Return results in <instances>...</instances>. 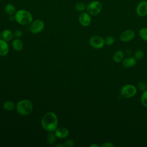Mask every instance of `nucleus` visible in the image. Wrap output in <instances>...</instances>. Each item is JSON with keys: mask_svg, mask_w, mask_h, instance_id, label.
<instances>
[{"mask_svg": "<svg viewBox=\"0 0 147 147\" xmlns=\"http://www.w3.org/2000/svg\"><path fill=\"white\" fill-rule=\"evenodd\" d=\"M41 124L42 128L46 131H55L58 126V118L56 114L51 111L47 113L42 116Z\"/></svg>", "mask_w": 147, "mask_h": 147, "instance_id": "obj_1", "label": "nucleus"}, {"mask_svg": "<svg viewBox=\"0 0 147 147\" xmlns=\"http://www.w3.org/2000/svg\"><path fill=\"white\" fill-rule=\"evenodd\" d=\"M14 16L15 21L21 25H28L33 21V17L30 12L25 9L17 10Z\"/></svg>", "mask_w": 147, "mask_h": 147, "instance_id": "obj_2", "label": "nucleus"}, {"mask_svg": "<svg viewBox=\"0 0 147 147\" xmlns=\"http://www.w3.org/2000/svg\"><path fill=\"white\" fill-rule=\"evenodd\" d=\"M33 106L32 102L28 99H23L19 101L16 105V109L19 114L26 116L31 113Z\"/></svg>", "mask_w": 147, "mask_h": 147, "instance_id": "obj_3", "label": "nucleus"}, {"mask_svg": "<svg viewBox=\"0 0 147 147\" xmlns=\"http://www.w3.org/2000/svg\"><path fill=\"white\" fill-rule=\"evenodd\" d=\"M102 10V4L99 1H92L90 2L86 7V11L91 16H96L99 14Z\"/></svg>", "mask_w": 147, "mask_h": 147, "instance_id": "obj_4", "label": "nucleus"}, {"mask_svg": "<svg viewBox=\"0 0 147 147\" xmlns=\"http://www.w3.org/2000/svg\"><path fill=\"white\" fill-rule=\"evenodd\" d=\"M137 87L131 84H127L122 87L120 93L124 98H131L137 94Z\"/></svg>", "mask_w": 147, "mask_h": 147, "instance_id": "obj_5", "label": "nucleus"}, {"mask_svg": "<svg viewBox=\"0 0 147 147\" xmlns=\"http://www.w3.org/2000/svg\"><path fill=\"white\" fill-rule=\"evenodd\" d=\"M89 43L95 49H101L105 45V39L102 37L97 35L92 36L89 40Z\"/></svg>", "mask_w": 147, "mask_h": 147, "instance_id": "obj_6", "label": "nucleus"}, {"mask_svg": "<svg viewBox=\"0 0 147 147\" xmlns=\"http://www.w3.org/2000/svg\"><path fill=\"white\" fill-rule=\"evenodd\" d=\"M45 24L41 20H36L30 24V30L33 34H37L41 32L44 28Z\"/></svg>", "mask_w": 147, "mask_h": 147, "instance_id": "obj_7", "label": "nucleus"}, {"mask_svg": "<svg viewBox=\"0 0 147 147\" xmlns=\"http://www.w3.org/2000/svg\"><path fill=\"white\" fill-rule=\"evenodd\" d=\"M136 13L140 17H145L147 15V1H140L136 8Z\"/></svg>", "mask_w": 147, "mask_h": 147, "instance_id": "obj_8", "label": "nucleus"}, {"mask_svg": "<svg viewBox=\"0 0 147 147\" xmlns=\"http://www.w3.org/2000/svg\"><path fill=\"white\" fill-rule=\"evenodd\" d=\"M135 37V33L133 30L129 29L123 31L120 36L119 39L123 42H128L131 41Z\"/></svg>", "mask_w": 147, "mask_h": 147, "instance_id": "obj_9", "label": "nucleus"}, {"mask_svg": "<svg viewBox=\"0 0 147 147\" xmlns=\"http://www.w3.org/2000/svg\"><path fill=\"white\" fill-rule=\"evenodd\" d=\"M78 20L80 24L83 26H88L91 23V15L87 11L81 12L79 15Z\"/></svg>", "mask_w": 147, "mask_h": 147, "instance_id": "obj_10", "label": "nucleus"}, {"mask_svg": "<svg viewBox=\"0 0 147 147\" xmlns=\"http://www.w3.org/2000/svg\"><path fill=\"white\" fill-rule=\"evenodd\" d=\"M137 63V60L133 56H129L125 58L122 61V66L125 68H131L136 65Z\"/></svg>", "mask_w": 147, "mask_h": 147, "instance_id": "obj_11", "label": "nucleus"}, {"mask_svg": "<svg viewBox=\"0 0 147 147\" xmlns=\"http://www.w3.org/2000/svg\"><path fill=\"white\" fill-rule=\"evenodd\" d=\"M55 133L57 138L60 139H64L68 137L69 135V131L67 128L64 127H57L55 131Z\"/></svg>", "mask_w": 147, "mask_h": 147, "instance_id": "obj_12", "label": "nucleus"}, {"mask_svg": "<svg viewBox=\"0 0 147 147\" xmlns=\"http://www.w3.org/2000/svg\"><path fill=\"white\" fill-rule=\"evenodd\" d=\"M9 50V47L7 41L0 38V56H6L8 53Z\"/></svg>", "mask_w": 147, "mask_h": 147, "instance_id": "obj_13", "label": "nucleus"}, {"mask_svg": "<svg viewBox=\"0 0 147 147\" xmlns=\"http://www.w3.org/2000/svg\"><path fill=\"white\" fill-rule=\"evenodd\" d=\"M124 58V53L121 50L116 51L113 55V60L115 63L121 62Z\"/></svg>", "mask_w": 147, "mask_h": 147, "instance_id": "obj_14", "label": "nucleus"}, {"mask_svg": "<svg viewBox=\"0 0 147 147\" xmlns=\"http://www.w3.org/2000/svg\"><path fill=\"white\" fill-rule=\"evenodd\" d=\"M11 45H12V47L13 48V49L16 51H21L24 47V44H23L22 41L18 38L12 41Z\"/></svg>", "mask_w": 147, "mask_h": 147, "instance_id": "obj_15", "label": "nucleus"}, {"mask_svg": "<svg viewBox=\"0 0 147 147\" xmlns=\"http://www.w3.org/2000/svg\"><path fill=\"white\" fill-rule=\"evenodd\" d=\"M5 11L7 15L10 16H14L17 11L15 6L13 4L7 3L5 6Z\"/></svg>", "mask_w": 147, "mask_h": 147, "instance_id": "obj_16", "label": "nucleus"}, {"mask_svg": "<svg viewBox=\"0 0 147 147\" xmlns=\"http://www.w3.org/2000/svg\"><path fill=\"white\" fill-rule=\"evenodd\" d=\"M13 34L12 32L9 29L4 30L2 33V39L6 41H10L13 37Z\"/></svg>", "mask_w": 147, "mask_h": 147, "instance_id": "obj_17", "label": "nucleus"}, {"mask_svg": "<svg viewBox=\"0 0 147 147\" xmlns=\"http://www.w3.org/2000/svg\"><path fill=\"white\" fill-rule=\"evenodd\" d=\"M3 107L4 110H5L6 111H10L13 110L15 108V104L11 100H7L3 103Z\"/></svg>", "mask_w": 147, "mask_h": 147, "instance_id": "obj_18", "label": "nucleus"}, {"mask_svg": "<svg viewBox=\"0 0 147 147\" xmlns=\"http://www.w3.org/2000/svg\"><path fill=\"white\" fill-rule=\"evenodd\" d=\"M57 136H56L55 133H53L52 132H49V133L48 134L47 136V142L49 144H53L56 142Z\"/></svg>", "mask_w": 147, "mask_h": 147, "instance_id": "obj_19", "label": "nucleus"}, {"mask_svg": "<svg viewBox=\"0 0 147 147\" xmlns=\"http://www.w3.org/2000/svg\"><path fill=\"white\" fill-rule=\"evenodd\" d=\"M86 7L87 6L86 5V4L82 2H77L75 6V8L76 10L80 13L86 10Z\"/></svg>", "mask_w": 147, "mask_h": 147, "instance_id": "obj_20", "label": "nucleus"}, {"mask_svg": "<svg viewBox=\"0 0 147 147\" xmlns=\"http://www.w3.org/2000/svg\"><path fill=\"white\" fill-rule=\"evenodd\" d=\"M140 37L144 41H147V28H142L140 29L139 32Z\"/></svg>", "mask_w": 147, "mask_h": 147, "instance_id": "obj_21", "label": "nucleus"}, {"mask_svg": "<svg viewBox=\"0 0 147 147\" xmlns=\"http://www.w3.org/2000/svg\"><path fill=\"white\" fill-rule=\"evenodd\" d=\"M140 101L142 106L147 107V89L142 92L140 97Z\"/></svg>", "mask_w": 147, "mask_h": 147, "instance_id": "obj_22", "label": "nucleus"}, {"mask_svg": "<svg viewBox=\"0 0 147 147\" xmlns=\"http://www.w3.org/2000/svg\"><path fill=\"white\" fill-rule=\"evenodd\" d=\"M105 39V43L107 46H111L114 44L115 42V38L113 36H107Z\"/></svg>", "mask_w": 147, "mask_h": 147, "instance_id": "obj_23", "label": "nucleus"}, {"mask_svg": "<svg viewBox=\"0 0 147 147\" xmlns=\"http://www.w3.org/2000/svg\"><path fill=\"white\" fill-rule=\"evenodd\" d=\"M144 56V52L143 51L139 49L136 51L134 53V57L137 60H140L142 59Z\"/></svg>", "mask_w": 147, "mask_h": 147, "instance_id": "obj_24", "label": "nucleus"}, {"mask_svg": "<svg viewBox=\"0 0 147 147\" xmlns=\"http://www.w3.org/2000/svg\"><path fill=\"white\" fill-rule=\"evenodd\" d=\"M137 88L142 92L147 89V83L144 81H140L137 84Z\"/></svg>", "mask_w": 147, "mask_h": 147, "instance_id": "obj_25", "label": "nucleus"}, {"mask_svg": "<svg viewBox=\"0 0 147 147\" xmlns=\"http://www.w3.org/2000/svg\"><path fill=\"white\" fill-rule=\"evenodd\" d=\"M64 145L66 147H72L74 145V141L71 139H68L64 142Z\"/></svg>", "mask_w": 147, "mask_h": 147, "instance_id": "obj_26", "label": "nucleus"}, {"mask_svg": "<svg viewBox=\"0 0 147 147\" xmlns=\"http://www.w3.org/2000/svg\"><path fill=\"white\" fill-rule=\"evenodd\" d=\"M101 147H114L115 145L111 142H105L101 145Z\"/></svg>", "mask_w": 147, "mask_h": 147, "instance_id": "obj_27", "label": "nucleus"}, {"mask_svg": "<svg viewBox=\"0 0 147 147\" xmlns=\"http://www.w3.org/2000/svg\"><path fill=\"white\" fill-rule=\"evenodd\" d=\"M13 35L16 37L20 38L22 36V32L20 30H16L14 31V32L13 33Z\"/></svg>", "mask_w": 147, "mask_h": 147, "instance_id": "obj_28", "label": "nucleus"}, {"mask_svg": "<svg viewBox=\"0 0 147 147\" xmlns=\"http://www.w3.org/2000/svg\"><path fill=\"white\" fill-rule=\"evenodd\" d=\"M9 21H15V18H14V16H10L9 18Z\"/></svg>", "mask_w": 147, "mask_h": 147, "instance_id": "obj_29", "label": "nucleus"}, {"mask_svg": "<svg viewBox=\"0 0 147 147\" xmlns=\"http://www.w3.org/2000/svg\"><path fill=\"white\" fill-rule=\"evenodd\" d=\"M90 147H99L100 146V145H99L98 144H92L91 145H90Z\"/></svg>", "mask_w": 147, "mask_h": 147, "instance_id": "obj_30", "label": "nucleus"}, {"mask_svg": "<svg viewBox=\"0 0 147 147\" xmlns=\"http://www.w3.org/2000/svg\"><path fill=\"white\" fill-rule=\"evenodd\" d=\"M59 146L63 147V146H64V145H55V147H59Z\"/></svg>", "mask_w": 147, "mask_h": 147, "instance_id": "obj_31", "label": "nucleus"}, {"mask_svg": "<svg viewBox=\"0 0 147 147\" xmlns=\"http://www.w3.org/2000/svg\"><path fill=\"white\" fill-rule=\"evenodd\" d=\"M2 37V33H1V32H0V38H1V37Z\"/></svg>", "mask_w": 147, "mask_h": 147, "instance_id": "obj_32", "label": "nucleus"}, {"mask_svg": "<svg viewBox=\"0 0 147 147\" xmlns=\"http://www.w3.org/2000/svg\"><path fill=\"white\" fill-rule=\"evenodd\" d=\"M140 1H144V0H140Z\"/></svg>", "mask_w": 147, "mask_h": 147, "instance_id": "obj_33", "label": "nucleus"}, {"mask_svg": "<svg viewBox=\"0 0 147 147\" xmlns=\"http://www.w3.org/2000/svg\"><path fill=\"white\" fill-rule=\"evenodd\" d=\"M146 1H147V0H146Z\"/></svg>", "mask_w": 147, "mask_h": 147, "instance_id": "obj_34", "label": "nucleus"}, {"mask_svg": "<svg viewBox=\"0 0 147 147\" xmlns=\"http://www.w3.org/2000/svg\"></svg>", "mask_w": 147, "mask_h": 147, "instance_id": "obj_35", "label": "nucleus"}]
</instances>
